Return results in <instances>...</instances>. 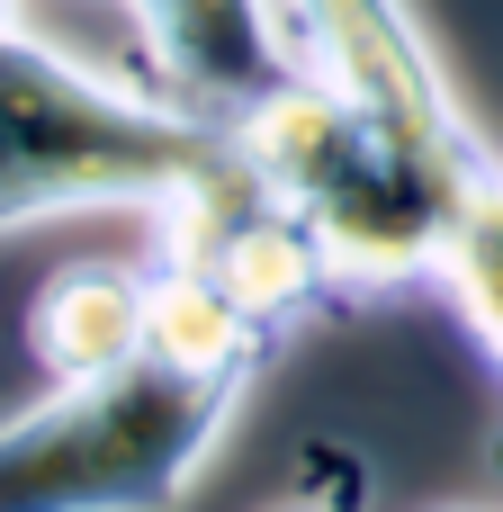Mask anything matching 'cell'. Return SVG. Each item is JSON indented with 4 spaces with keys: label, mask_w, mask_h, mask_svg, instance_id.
<instances>
[{
    "label": "cell",
    "mask_w": 503,
    "mask_h": 512,
    "mask_svg": "<svg viewBox=\"0 0 503 512\" xmlns=\"http://www.w3.org/2000/svg\"><path fill=\"white\" fill-rule=\"evenodd\" d=\"M153 360L171 369H207V378H261V360L279 351L216 279H198L189 261H153V333H144Z\"/></svg>",
    "instance_id": "obj_8"
},
{
    "label": "cell",
    "mask_w": 503,
    "mask_h": 512,
    "mask_svg": "<svg viewBox=\"0 0 503 512\" xmlns=\"http://www.w3.org/2000/svg\"><path fill=\"white\" fill-rule=\"evenodd\" d=\"M162 261H189L198 279H216L270 342H288L297 324H315L324 306H342L333 252L315 243V225H306L288 198H270V189L252 180V162H243L225 189H207L189 216L162 225Z\"/></svg>",
    "instance_id": "obj_4"
},
{
    "label": "cell",
    "mask_w": 503,
    "mask_h": 512,
    "mask_svg": "<svg viewBox=\"0 0 503 512\" xmlns=\"http://www.w3.org/2000/svg\"><path fill=\"white\" fill-rule=\"evenodd\" d=\"M486 459H495V468H503V423H495V441H486Z\"/></svg>",
    "instance_id": "obj_11"
},
{
    "label": "cell",
    "mask_w": 503,
    "mask_h": 512,
    "mask_svg": "<svg viewBox=\"0 0 503 512\" xmlns=\"http://www.w3.org/2000/svg\"><path fill=\"white\" fill-rule=\"evenodd\" d=\"M288 18V45L315 81H333L351 108L423 135V144H450V153H486V135L468 126V108L450 99L441 63H432V36L414 27L405 0H279Z\"/></svg>",
    "instance_id": "obj_5"
},
{
    "label": "cell",
    "mask_w": 503,
    "mask_h": 512,
    "mask_svg": "<svg viewBox=\"0 0 503 512\" xmlns=\"http://www.w3.org/2000/svg\"><path fill=\"white\" fill-rule=\"evenodd\" d=\"M288 504H306V512H369L378 504L369 450L342 441V432H306V441H297V495H288Z\"/></svg>",
    "instance_id": "obj_10"
},
{
    "label": "cell",
    "mask_w": 503,
    "mask_h": 512,
    "mask_svg": "<svg viewBox=\"0 0 503 512\" xmlns=\"http://www.w3.org/2000/svg\"><path fill=\"white\" fill-rule=\"evenodd\" d=\"M225 135L252 162V180L315 225L342 297H387V288L441 279L477 189L503 171L495 153H450V144H423L387 117L351 108L306 63L270 99H252Z\"/></svg>",
    "instance_id": "obj_1"
},
{
    "label": "cell",
    "mask_w": 503,
    "mask_h": 512,
    "mask_svg": "<svg viewBox=\"0 0 503 512\" xmlns=\"http://www.w3.org/2000/svg\"><path fill=\"white\" fill-rule=\"evenodd\" d=\"M126 9L162 63V90L216 126H234L252 99H270L297 72L279 0H126Z\"/></svg>",
    "instance_id": "obj_6"
},
{
    "label": "cell",
    "mask_w": 503,
    "mask_h": 512,
    "mask_svg": "<svg viewBox=\"0 0 503 512\" xmlns=\"http://www.w3.org/2000/svg\"><path fill=\"white\" fill-rule=\"evenodd\" d=\"M432 288L459 306L468 342L503 369V171L477 189V207H468V225H459V243H450V261H441Z\"/></svg>",
    "instance_id": "obj_9"
},
{
    "label": "cell",
    "mask_w": 503,
    "mask_h": 512,
    "mask_svg": "<svg viewBox=\"0 0 503 512\" xmlns=\"http://www.w3.org/2000/svg\"><path fill=\"white\" fill-rule=\"evenodd\" d=\"M252 378L126 360L108 378L45 387L0 423V512H180Z\"/></svg>",
    "instance_id": "obj_3"
},
{
    "label": "cell",
    "mask_w": 503,
    "mask_h": 512,
    "mask_svg": "<svg viewBox=\"0 0 503 512\" xmlns=\"http://www.w3.org/2000/svg\"><path fill=\"white\" fill-rule=\"evenodd\" d=\"M243 171L234 135L171 90L108 81L0 27V234L45 216H189Z\"/></svg>",
    "instance_id": "obj_2"
},
{
    "label": "cell",
    "mask_w": 503,
    "mask_h": 512,
    "mask_svg": "<svg viewBox=\"0 0 503 512\" xmlns=\"http://www.w3.org/2000/svg\"><path fill=\"white\" fill-rule=\"evenodd\" d=\"M144 333H153V270L144 261H63L27 297V351L45 369V387L108 378V369L144 360Z\"/></svg>",
    "instance_id": "obj_7"
},
{
    "label": "cell",
    "mask_w": 503,
    "mask_h": 512,
    "mask_svg": "<svg viewBox=\"0 0 503 512\" xmlns=\"http://www.w3.org/2000/svg\"><path fill=\"white\" fill-rule=\"evenodd\" d=\"M288 512H306V504H288Z\"/></svg>",
    "instance_id": "obj_13"
},
{
    "label": "cell",
    "mask_w": 503,
    "mask_h": 512,
    "mask_svg": "<svg viewBox=\"0 0 503 512\" xmlns=\"http://www.w3.org/2000/svg\"><path fill=\"white\" fill-rule=\"evenodd\" d=\"M0 27H18V0H0Z\"/></svg>",
    "instance_id": "obj_12"
}]
</instances>
